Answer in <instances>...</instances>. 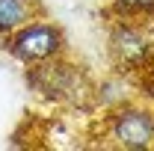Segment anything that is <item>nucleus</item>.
Masks as SVG:
<instances>
[{"mask_svg": "<svg viewBox=\"0 0 154 151\" xmlns=\"http://www.w3.org/2000/svg\"><path fill=\"white\" fill-rule=\"evenodd\" d=\"M27 83L33 86L38 98H45L51 104L83 107L92 101V80L83 74L80 65L65 62V57L27 68Z\"/></svg>", "mask_w": 154, "mask_h": 151, "instance_id": "obj_1", "label": "nucleus"}, {"mask_svg": "<svg viewBox=\"0 0 154 151\" xmlns=\"http://www.w3.org/2000/svg\"><path fill=\"white\" fill-rule=\"evenodd\" d=\"M65 48H68V42H65L62 27L42 15H36L33 21H27L24 27H18L15 33L3 39V51L27 68L65 57Z\"/></svg>", "mask_w": 154, "mask_h": 151, "instance_id": "obj_2", "label": "nucleus"}, {"mask_svg": "<svg viewBox=\"0 0 154 151\" xmlns=\"http://www.w3.org/2000/svg\"><path fill=\"white\" fill-rule=\"evenodd\" d=\"M107 54L116 71L139 74L154 62V33L148 21L116 18L107 33Z\"/></svg>", "mask_w": 154, "mask_h": 151, "instance_id": "obj_3", "label": "nucleus"}, {"mask_svg": "<svg viewBox=\"0 0 154 151\" xmlns=\"http://www.w3.org/2000/svg\"><path fill=\"white\" fill-rule=\"evenodd\" d=\"M104 139L119 151H151L154 148V107L125 101L104 116Z\"/></svg>", "mask_w": 154, "mask_h": 151, "instance_id": "obj_4", "label": "nucleus"}, {"mask_svg": "<svg viewBox=\"0 0 154 151\" xmlns=\"http://www.w3.org/2000/svg\"><path fill=\"white\" fill-rule=\"evenodd\" d=\"M38 15L36 0H0V42Z\"/></svg>", "mask_w": 154, "mask_h": 151, "instance_id": "obj_5", "label": "nucleus"}, {"mask_svg": "<svg viewBox=\"0 0 154 151\" xmlns=\"http://www.w3.org/2000/svg\"><path fill=\"white\" fill-rule=\"evenodd\" d=\"M125 101H131V98H128V80H125L122 71L92 86V104L95 107H104V113L113 110V107H119V104H125Z\"/></svg>", "mask_w": 154, "mask_h": 151, "instance_id": "obj_6", "label": "nucleus"}, {"mask_svg": "<svg viewBox=\"0 0 154 151\" xmlns=\"http://www.w3.org/2000/svg\"><path fill=\"white\" fill-rule=\"evenodd\" d=\"M116 18H134L154 24V0H110Z\"/></svg>", "mask_w": 154, "mask_h": 151, "instance_id": "obj_7", "label": "nucleus"}, {"mask_svg": "<svg viewBox=\"0 0 154 151\" xmlns=\"http://www.w3.org/2000/svg\"><path fill=\"white\" fill-rule=\"evenodd\" d=\"M151 33H154V24H151Z\"/></svg>", "mask_w": 154, "mask_h": 151, "instance_id": "obj_8", "label": "nucleus"}]
</instances>
